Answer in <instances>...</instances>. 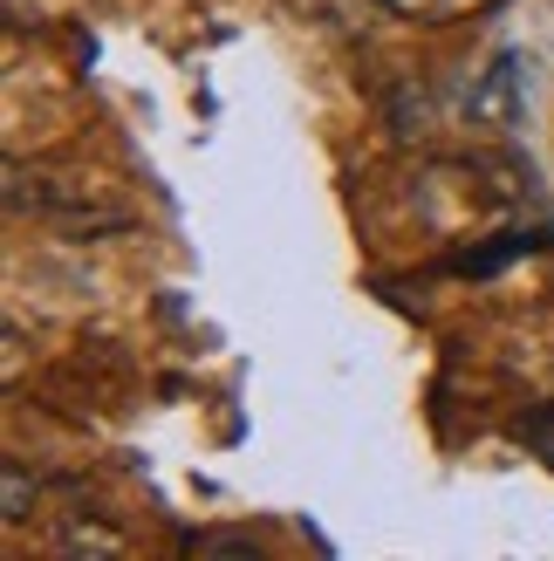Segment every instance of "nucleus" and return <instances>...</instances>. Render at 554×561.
Returning a JSON list of instances; mask_svg holds the SVG:
<instances>
[{"instance_id": "nucleus-5", "label": "nucleus", "mask_w": 554, "mask_h": 561, "mask_svg": "<svg viewBox=\"0 0 554 561\" xmlns=\"http://www.w3.org/2000/svg\"><path fill=\"white\" fill-rule=\"evenodd\" d=\"M192 554H261L254 535H192Z\"/></svg>"}, {"instance_id": "nucleus-4", "label": "nucleus", "mask_w": 554, "mask_h": 561, "mask_svg": "<svg viewBox=\"0 0 554 561\" xmlns=\"http://www.w3.org/2000/svg\"><path fill=\"white\" fill-rule=\"evenodd\" d=\"M0 480H8V507H0V514H8V520H27V500H35V486H27L21 459H8V466H0Z\"/></svg>"}, {"instance_id": "nucleus-3", "label": "nucleus", "mask_w": 554, "mask_h": 561, "mask_svg": "<svg viewBox=\"0 0 554 561\" xmlns=\"http://www.w3.org/2000/svg\"><path fill=\"white\" fill-rule=\"evenodd\" d=\"M62 554H124V541L109 527H69L62 535Z\"/></svg>"}, {"instance_id": "nucleus-1", "label": "nucleus", "mask_w": 554, "mask_h": 561, "mask_svg": "<svg viewBox=\"0 0 554 561\" xmlns=\"http://www.w3.org/2000/svg\"><path fill=\"white\" fill-rule=\"evenodd\" d=\"M473 117H480V124H513V117H520V62H513V55H500V62H493V76L480 82Z\"/></svg>"}, {"instance_id": "nucleus-2", "label": "nucleus", "mask_w": 554, "mask_h": 561, "mask_svg": "<svg viewBox=\"0 0 554 561\" xmlns=\"http://www.w3.org/2000/svg\"><path fill=\"white\" fill-rule=\"evenodd\" d=\"M391 117H397V137H418V130H425V117H431V103H425V90H418V82H404V90H397V103H391Z\"/></svg>"}]
</instances>
